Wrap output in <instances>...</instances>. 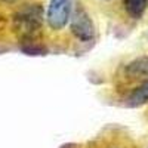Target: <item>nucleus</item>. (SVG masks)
Segmentation results:
<instances>
[{"instance_id":"20e7f679","label":"nucleus","mask_w":148,"mask_h":148,"mask_svg":"<svg viewBox=\"0 0 148 148\" xmlns=\"http://www.w3.org/2000/svg\"><path fill=\"white\" fill-rule=\"evenodd\" d=\"M123 104L130 108H138L148 104V80L139 83L125 96Z\"/></svg>"},{"instance_id":"f257e3e1","label":"nucleus","mask_w":148,"mask_h":148,"mask_svg":"<svg viewBox=\"0 0 148 148\" xmlns=\"http://www.w3.org/2000/svg\"><path fill=\"white\" fill-rule=\"evenodd\" d=\"M73 12V0H51L46 10L47 25L52 30H62L70 21Z\"/></svg>"},{"instance_id":"39448f33","label":"nucleus","mask_w":148,"mask_h":148,"mask_svg":"<svg viewBox=\"0 0 148 148\" xmlns=\"http://www.w3.org/2000/svg\"><path fill=\"white\" fill-rule=\"evenodd\" d=\"M123 8L132 19H141L148 8V0H123Z\"/></svg>"},{"instance_id":"423d86ee","label":"nucleus","mask_w":148,"mask_h":148,"mask_svg":"<svg viewBox=\"0 0 148 148\" xmlns=\"http://www.w3.org/2000/svg\"><path fill=\"white\" fill-rule=\"evenodd\" d=\"M105 148H127V147H126V145H123V144H119V142H113V144L107 145Z\"/></svg>"},{"instance_id":"f03ea898","label":"nucleus","mask_w":148,"mask_h":148,"mask_svg":"<svg viewBox=\"0 0 148 148\" xmlns=\"http://www.w3.org/2000/svg\"><path fill=\"white\" fill-rule=\"evenodd\" d=\"M71 33L80 42H90L95 39V25L88 15V12L82 8H76L71 12Z\"/></svg>"},{"instance_id":"7ed1b4c3","label":"nucleus","mask_w":148,"mask_h":148,"mask_svg":"<svg viewBox=\"0 0 148 148\" xmlns=\"http://www.w3.org/2000/svg\"><path fill=\"white\" fill-rule=\"evenodd\" d=\"M120 76L125 82L142 83L148 80V55L138 56L121 67Z\"/></svg>"}]
</instances>
